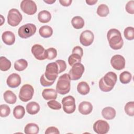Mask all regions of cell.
I'll use <instances>...</instances> for the list:
<instances>
[{"label": "cell", "instance_id": "obj_1", "mask_svg": "<svg viewBox=\"0 0 134 134\" xmlns=\"http://www.w3.org/2000/svg\"><path fill=\"white\" fill-rule=\"evenodd\" d=\"M107 38L110 47L114 50H118L122 48L124 41L119 30L115 28L109 29L107 34Z\"/></svg>", "mask_w": 134, "mask_h": 134}, {"label": "cell", "instance_id": "obj_2", "mask_svg": "<svg viewBox=\"0 0 134 134\" xmlns=\"http://www.w3.org/2000/svg\"><path fill=\"white\" fill-rule=\"evenodd\" d=\"M117 80V75L113 72L107 73L104 77L99 81V87L100 90L105 92H109L113 90Z\"/></svg>", "mask_w": 134, "mask_h": 134}, {"label": "cell", "instance_id": "obj_3", "mask_svg": "<svg viewBox=\"0 0 134 134\" xmlns=\"http://www.w3.org/2000/svg\"><path fill=\"white\" fill-rule=\"evenodd\" d=\"M71 88V79L67 73L61 75L58 80L56 85V91L57 93L61 95L68 93Z\"/></svg>", "mask_w": 134, "mask_h": 134}, {"label": "cell", "instance_id": "obj_4", "mask_svg": "<svg viewBox=\"0 0 134 134\" xmlns=\"http://www.w3.org/2000/svg\"><path fill=\"white\" fill-rule=\"evenodd\" d=\"M36 26L33 24H27L20 27L18 30V36L23 39H27L34 35L36 31Z\"/></svg>", "mask_w": 134, "mask_h": 134}, {"label": "cell", "instance_id": "obj_5", "mask_svg": "<svg viewBox=\"0 0 134 134\" xmlns=\"http://www.w3.org/2000/svg\"><path fill=\"white\" fill-rule=\"evenodd\" d=\"M34 94V89L32 85L26 84L22 86L19 93V99L24 102H28L32 99Z\"/></svg>", "mask_w": 134, "mask_h": 134}, {"label": "cell", "instance_id": "obj_6", "mask_svg": "<svg viewBox=\"0 0 134 134\" xmlns=\"http://www.w3.org/2000/svg\"><path fill=\"white\" fill-rule=\"evenodd\" d=\"M22 19V15L18 9L12 8L9 10L7 15V23L10 26L13 27L18 26Z\"/></svg>", "mask_w": 134, "mask_h": 134}, {"label": "cell", "instance_id": "obj_7", "mask_svg": "<svg viewBox=\"0 0 134 134\" xmlns=\"http://www.w3.org/2000/svg\"><path fill=\"white\" fill-rule=\"evenodd\" d=\"M59 70L56 62H51L46 66L44 76L50 81H55L58 77Z\"/></svg>", "mask_w": 134, "mask_h": 134}, {"label": "cell", "instance_id": "obj_8", "mask_svg": "<svg viewBox=\"0 0 134 134\" xmlns=\"http://www.w3.org/2000/svg\"><path fill=\"white\" fill-rule=\"evenodd\" d=\"M62 104L63 105V109L66 114H72L75 110V100L71 95L64 97L62 100Z\"/></svg>", "mask_w": 134, "mask_h": 134}, {"label": "cell", "instance_id": "obj_9", "mask_svg": "<svg viewBox=\"0 0 134 134\" xmlns=\"http://www.w3.org/2000/svg\"><path fill=\"white\" fill-rule=\"evenodd\" d=\"M84 70V65L81 63H77L73 65L68 74L71 80L75 81L80 79L82 77Z\"/></svg>", "mask_w": 134, "mask_h": 134}, {"label": "cell", "instance_id": "obj_10", "mask_svg": "<svg viewBox=\"0 0 134 134\" xmlns=\"http://www.w3.org/2000/svg\"><path fill=\"white\" fill-rule=\"evenodd\" d=\"M21 9L27 15H32L35 14L37 10L35 2L32 0H23L20 5Z\"/></svg>", "mask_w": 134, "mask_h": 134}, {"label": "cell", "instance_id": "obj_11", "mask_svg": "<svg viewBox=\"0 0 134 134\" xmlns=\"http://www.w3.org/2000/svg\"><path fill=\"white\" fill-rule=\"evenodd\" d=\"M93 130L97 134H105L109 130V125L105 120H98L93 125Z\"/></svg>", "mask_w": 134, "mask_h": 134}, {"label": "cell", "instance_id": "obj_12", "mask_svg": "<svg viewBox=\"0 0 134 134\" xmlns=\"http://www.w3.org/2000/svg\"><path fill=\"white\" fill-rule=\"evenodd\" d=\"M94 35L93 33L89 30H86L83 31L80 36V43L84 46L88 47L93 42Z\"/></svg>", "mask_w": 134, "mask_h": 134}, {"label": "cell", "instance_id": "obj_13", "mask_svg": "<svg viewBox=\"0 0 134 134\" xmlns=\"http://www.w3.org/2000/svg\"><path fill=\"white\" fill-rule=\"evenodd\" d=\"M31 52L35 58L39 60H43L47 59L46 50L40 44H34L31 48Z\"/></svg>", "mask_w": 134, "mask_h": 134}, {"label": "cell", "instance_id": "obj_14", "mask_svg": "<svg viewBox=\"0 0 134 134\" xmlns=\"http://www.w3.org/2000/svg\"><path fill=\"white\" fill-rule=\"evenodd\" d=\"M110 64L115 70H121L125 68V59L122 55L116 54L111 57L110 59Z\"/></svg>", "mask_w": 134, "mask_h": 134}, {"label": "cell", "instance_id": "obj_15", "mask_svg": "<svg viewBox=\"0 0 134 134\" xmlns=\"http://www.w3.org/2000/svg\"><path fill=\"white\" fill-rule=\"evenodd\" d=\"M21 77L17 73H12L8 76L6 83L7 85L11 88H16L21 84Z\"/></svg>", "mask_w": 134, "mask_h": 134}, {"label": "cell", "instance_id": "obj_16", "mask_svg": "<svg viewBox=\"0 0 134 134\" xmlns=\"http://www.w3.org/2000/svg\"><path fill=\"white\" fill-rule=\"evenodd\" d=\"M78 109L81 114L86 115L90 114L92 111L93 106L90 102L83 101L79 104Z\"/></svg>", "mask_w": 134, "mask_h": 134}, {"label": "cell", "instance_id": "obj_17", "mask_svg": "<svg viewBox=\"0 0 134 134\" xmlns=\"http://www.w3.org/2000/svg\"><path fill=\"white\" fill-rule=\"evenodd\" d=\"M2 39L4 43L10 46L14 43L15 41V36L10 31H6L2 34Z\"/></svg>", "mask_w": 134, "mask_h": 134}, {"label": "cell", "instance_id": "obj_18", "mask_svg": "<svg viewBox=\"0 0 134 134\" xmlns=\"http://www.w3.org/2000/svg\"><path fill=\"white\" fill-rule=\"evenodd\" d=\"M43 98L47 100L55 99L57 98L58 93L56 90L53 88H45L42 93Z\"/></svg>", "mask_w": 134, "mask_h": 134}, {"label": "cell", "instance_id": "obj_19", "mask_svg": "<svg viewBox=\"0 0 134 134\" xmlns=\"http://www.w3.org/2000/svg\"><path fill=\"white\" fill-rule=\"evenodd\" d=\"M116 110L111 107H106L102 109V115L105 119L111 120L114 119L116 116Z\"/></svg>", "mask_w": 134, "mask_h": 134}, {"label": "cell", "instance_id": "obj_20", "mask_svg": "<svg viewBox=\"0 0 134 134\" xmlns=\"http://www.w3.org/2000/svg\"><path fill=\"white\" fill-rule=\"evenodd\" d=\"M27 112L30 115H35L40 110V106L39 104L36 102H31L26 105Z\"/></svg>", "mask_w": 134, "mask_h": 134}, {"label": "cell", "instance_id": "obj_21", "mask_svg": "<svg viewBox=\"0 0 134 134\" xmlns=\"http://www.w3.org/2000/svg\"><path fill=\"white\" fill-rule=\"evenodd\" d=\"M4 100L9 104H14L17 100V96L15 93L10 90L5 91L3 94Z\"/></svg>", "mask_w": 134, "mask_h": 134}, {"label": "cell", "instance_id": "obj_22", "mask_svg": "<svg viewBox=\"0 0 134 134\" xmlns=\"http://www.w3.org/2000/svg\"><path fill=\"white\" fill-rule=\"evenodd\" d=\"M39 33L42 37L47 38L50 37L52 35L53 29L50 26L47 25L42 26L40 28Z\"/></svg>", "mask_w": 134, "mask_h": 134}, {"label": "cell", "instance_id": "obj_23", "mask_svg": "<svg viewBox=\"0 0 134 134\" xmlns=\"http://www.w3.org/2000/svg\"><path fill=\"white\" fill-rule=\"evenodd\" d=\"M38 19L40 23H47L51 20V15L49 11L43 10L38 13Z\"/></svg>", "mask_w": 134, "mask_h": 134}, {"label": "cell", "instance_id": "obj_24", "mask_svg": "<svg viewBox=\"0 0 134 134\" xmlns=\"http://www.w3.org/2000/svg\"><path fill=\"white\" fill-rule=\"evenodd\" d=\"M39 131L38 126L35 123H29L24 128V132L26 134H37Z\"/></svg>", "mask_w": 134, "mask_h": 134}, {"label": "cell", "instance_id": "obj_25", "mask_svg": "<svg viewBox=\"0 0 134 134\" xmlns=\"http://www.w3.org/2000/svg\"><path fill=\"white\" fill-rule=\"evenodd\" d=\"M77 91L81 95H85L87 94L90 91L89 85L84 81L80 82L77 86Z\"/></svg>", "mask_w": 134, "mask_h": 134}, {"label": "cell", "instance_id": "obj_26", "mask_svg": "<svg viewBox=\"0 0 134 134\" xmlns=\"http://www.w3.org/2000/svg\"><path fill=\"white\" fill-rule=\"evenodd\" d=\"M72 26L76 29L82 28L84 26V21L82 17L79 16L74 17L71 20Z\"/></svg>", "mask_w": 134, "mask_h": 134}, {"label": "cell", "instance_id": "obj_27", "mask_svg": "<svg viewBox=\"0 0 134 134\" xmlns=\"http://www.w3.org/2000/svg\"><path fill=\"white\" fill-rule=\"evenodd\" d=\"M25 114V108L21 105L16 106L13 110V115L16 119H21Z\"/></svg>", "mask_w": 134, "mask_h": 134}, {"label": "cell", "instance_id": "obj_28", "mask_svg": "<svg viewBox=\"0 0 134 134\" xmlns=\"http://www.w3.org/2000/svg\"><path fill=\"white\" fill-rule=\"evenodd\" d=\"M27 66L28 62L24 59H19L14 63V68L17 71H23L27 68Z\"/></svg>", "mask_w": 134, "mask_h": 134}, {"label": "cell", "instance_id": "obj_29", "mask_svg": "<svg viewBox=\"0 0 134 134\" xmlns=\"http://www.w3.org/2000/svg\"><path fill=\"white\" fill-rule=\"evenodd\" d=\"M11 67V62L6 57H0V70L2 71H6Z\"/></svg>", "mask_w": 134, "mask_h": 134}, {"label": "cell", "instance_id": "obj_30", "mask_svg": "<svg viewBox=\"0 0 134 134\" xmlns=\"http://www.w3.org/2000/svg\"><path fill=\"white\" fill-rule=\"evenodd\" d=\"M97 14L100 17H106L109 13L108 7L104 4L99 5L97 8Z\"/></svg>", "mask_w": 134, "mask_h": 134}, {"label": "cell", "instance_id": "obj_31", "mask_svg": "<svg viewBox=\"0 0 134 134\" xmlns=\"http://www.w3.org/2000/svg\"><path fill=\"white\" fill-rule=\"evenodd\" d=\"M132 79L131 74L128 71H124L120 74L119 80L122 84L129 83Z\"/></svg>", "mask_w": 134, "mask_h": 134}, {"label": "cell", "instance_id": "obj_32", "mask_svg": "<svg viewBox=\"0 0 134 134\" xmlns=\"http://www.w3.org/2000/svg\"><path fill=\"white\" fill-rule=\"evenodd\" d=\"M82 57L75 53H72L68 58V63L70 66H73L77 63H81Z\"/></svg>", "mask_w": 134, "mask_h": 134}, {"label": "cell", "instance_id": "obj_33", "mask_svg": "<svg viewBox=\"0 0 134 134\" xmlns=\"http://www.w3.org/2000/svg\"><path fill=\"white\" fill-rule=\"evenodd\" d=\"M124 36L128 40H132L134 39V28L128 27L126 28L124 31Z\"/></svg>", "mask_w": 134, "mask_h": 134}, {"label": "cell", "instance_id": "obj_34", "mask_svg": "<svg viewBox=\"0 0 134 134\" xmlns=\"http://www.w3.org/2000/svg\"><path fill=\"white\" fill-rule=\"evenodd\" d=\"M124 110L125 113L130 116H134V102H129L125 106Z\"/></svg>", "mask_w": 134, "mask_h": 134}, {"label": "cell", "instance_id": "obj_35", "mask_svg": "<svg viewBox=\"0 0 134 134\" xmlns=\"http://www.w3.org/2000/svg\"><path fill=\"white\" fill-rule=\"evenodd\" d=\"M10 113V107L6 104H2L0 106V116L2 117L8 116Z\"/></svg>", "mask_w": 134, "mask_h": 134}, {"label": "cell", "instance_id": "obj_36", "mask_svg": "<svg viewBox=\"0 0 134 134\" xmlns=\"http://www.w3.org/2000/svg\"><path fill=\"white\" fill-rule=\"evenodd\" d=\"M47 59L48 60H52L57 55V51L54 48H49L46 50Z\"/></svg>", "mask_w": 134, "mask_h": 134}, {"label": "cell", "instance_id": "obj_37", "mask_svg": "<svg viewBox=\"0 0 134 134\" xmlns=\"http://www.w3.org/2000/svg\"><path fill=\"white\" fill-rule=\"evenodd\" d=\"M47 105L49 108L54 110H59L62 107L61 104L55 100V99L50 100V101L48 102Z\"/></svg>", "mask_w": 134, "mask_h": 134}, {"label": "cell", "instance_id": "obj_38", "mask_svg": "<svg viewBox=\"0 0 134 134\" xmlns=\"http://www.w3.org/2000/svg\"><path fill=\"white\" fill-rule=\"evenodd\" d=\"M56 63L58 65L59 74L64 71L66 68V64L65 62L62 60H57L55 61Z\"/></svg>", "mask_w": 134, "mask_h": 134}, {"label": "cell", "instance_id": "obj_39", "mask_svg": "<svg viewBox=\"0 0 134 134\" xmlns=\"http://www.w3.org/2000/svg\"><path fill=\"white\" fill-rule=\"evenodd\" d=\"M40 81V83H41V85L43 86H44V87L50 86L52 85L54 82V81H50L46 79V77H45L44 74L41 76Z\"/></svg>", "mask_w": 134, "mask_h": 134}, {"label": "cell", "instance_id": "obj_40", "mask_svg": "<svg viewBox=\"0 0 134 134\" xmlns=\"http://www.w3.org/2000/svg\"><path fill=\"white\" fill-rule=\"evenodd\" d=\"M126 10L130 14H134V1H129L125 7Z\"/></svg>", "mask_w": 134, "mask_h": 134}, {"label": "cell", "instance_id": "obj_41", "mask_svg": "<svg viewBox=\"0 0 134 134\" xmlns=\"http://www.w3.org/2000/svg\"><path fill=\"white\" fill-rule=\"evenodd\" d=\"M51 134V133H55V134H59L60 132L58 129L55 127H48L46 131L45 134Z\"/></svg>", "mask_w": 134, "mask_h": 134}, {"label": "cell", "instance_id": "obj_42", "mask_svg": "<svg viewBox=\"0 0 134 134\" xmlns=\"http://www.w3.org/2000/svg\"><path fill=\"white\" fill-rule=\"evenodd\" d=\"M72 53L77 54L82 57L83 55V49L80 46H75L73 48L72 51Z\"/></svg>", "mask_w": 134, "mask_h": 134}, {"label": "cell", "instance_id": "obj_43", "mask_svg": "<svg viewBox=\"0 0 134 134\" xmlns=\"http://www.w3.org/2000/svg\"><path fill=\"white\" fill-rule=\"evenodd\" d=\"M59 2L61 5L67 7V6H69L71 4L72 1V0H59Z\"/></svg>", "mask_w": 134, "mask_h": 134}, {"label": "cell", "instance_id": "obj_44", "mask_svg": "<svg viewBox=\"0 0 134 134\" xmlns=\"http://www.w3.org/2000/svg\"><path fill=\"white\" fill-rule=\"evenodd\" d=\"M85 2L88 5H93L97 2V0H86Z\"/></svg>", "mask_w": 134, "mask_h": 134}, {"label": "cell", "instance_id": "obj_45", "mask_svg": "<svg viewBox=\"0 0 134 134\" xmlns=\"http://www.w3.org/2000/svg\"><path fill=\"white\" fill-rule=\"evenodd\" d=\"M55 2V0H53V1H44V2L48 4H52L53 3H54Z\"/></svg>", "mask_w": 134, "mask_h": 134}]
</instances>
